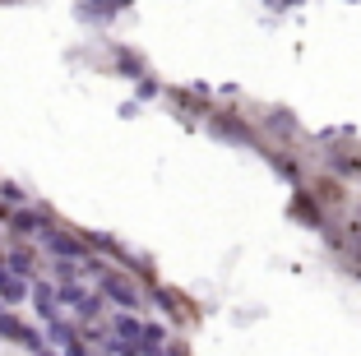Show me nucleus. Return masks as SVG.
<instances>
[{
  "instance_id": "f03ea898",
  "label": "nucleus",
  "mask_w": 361,
  "mask_h": 356,
  "mask_svg": "<svg viewBox=\"0 0 361 356\" xmlns=\"http://www.w3.org/2000/svg\"><path fill=\"white\" fill-rule=\"evenodd\" d=\"M47 222H42V213H14V231H19V236H37V231H42Z\"/></svg>"
},
{
  "instance_id": "20e7f679",
  "label": "nucleus",
  "mask_w": 361,
  "mask_h": 356,
  "mask_svg": "<svg viewBox=\"0 0 361 356\" xmlns=\"http://www.w3.org/2000/svg\"><path fill=\"white\" fill-rule=\"evenodd\" d=\"M5 269H10L14 278H28V273L37 269V264H32V254H28V250H14L10 259H5Z\"/></svg>"
},
{
  "instance_id": "39448f33",
  "label": "nucleus",
  "mask_w": 361,
  "mask_h": 356,
  "mask_svg": "<svg viewBox=\"0 0 361 356\" xmlns=\"http://www.w3.org/2000/svg\"><path fill=\"white\" fill-rule=\"evenodd\" d=\"M0 200L5 204H23V190L19 185H0Z\"/></svg>"
},
{
  "instance_id": "f257e3e1",
  "label": "nucleus",
  "mask_w": 361,
  "mask_h": 356,
  "mask_svg": "<svg viewBox=\"0 0 361 356\" xmlns=\"http://www.w3.org/2000/svg\"><path fill=\"white\" fill-rule=\"evenodd\" d=\"M37 236H42V245H47V250L56 254V259H84V241H79V236H70V231L42 227Z\"/></svg>"
},
{
  "instance_id": "7ed1b4c3",
  "label": "nucleus",
  "mask_w": 361,
  "mask_h": 356,
  "mask_svg": "<svg viewBox=\"0 0 361 356\" xmlns=\"http://www.w3.org/2000/svg\"><path fill=\"white\" fill-rule=\"evenodd\" d=\"M102 292H106V296H116L121 305H135V287H130V283H121V278H106V283H102Z\"/></svg>"
}]
</instances>
